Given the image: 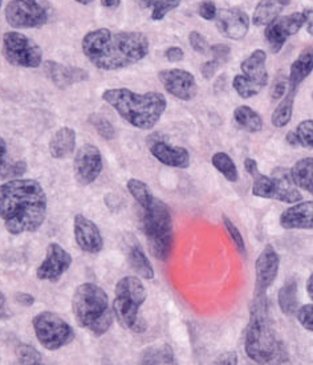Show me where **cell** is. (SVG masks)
Listing matches in <instances>:
<instances>
[{"instance_id": "6da1fadb", "label": "cell", "mask_w": 313, "mask_h": 365, "mask_svg": "<svg viewBox=\"0 0 313 365\" xmlns=\"http://www.w3.org/2000/svg\"><path fill=\"white\" fill-rule=\"evenodd\" d=\"M83 53L101 71H117L137 64L148 56L150 43L137 31L97 29L88 32L81 41Z\"/></svg>"}, {"instance_id": "7a4b0ae2", "label": "cell", "mask_w": 313, "mask_h": 365, "mask_svg": "<svg viewBox=\"0 0 313 365\" xmlns=\"http://www.w3.org/2000/svg\"><path fill=\"white\" fill-rule=\"evenodd\" d=\"M47 217V195L36 180L16 178L0 185V220L12 235L39 230Z\"/></svg>"}, {"instance_id": "3957f363", "label": "cell", "mask_w": 313, "mask_h": 365, "mask_svg": "<svg viewBox=\"0 0 313 365\" xmlns=\"http://www.w3.org/2000/svg\"><path fill=\"white\" fill-rule=\"evenodd\" d=\"M103 100L126 123L141 130H150L157 125L168 106L166 97L160 92L137 93L128 88L106 89Z\"/></svg>"}, {"instance_id": "277c9868", "label": "cell", "mask_w": 313, "mask_h": 365, "mask_svg": "<svg viewBox=\"0 0 313 365\" xmlns=\"http://www.w3.org/2000/svg\"><path fill=\"white\" fill-rule=\"evenodd\" d=\"M245 349L247 356L257 364L282 365L284 363V348L271 327L267 297L252 299Z\"/></svg>"}, {"instance_id": "5b68a950", "label": "cell", "mask_w": 313, "mask_h": 365, "mask_svg": "<svg viewBox=\"0 0 313 365\" xmlns=\"http://www.w3.org/2000/svg\"><path fill=\"white\" fill-rule=\"evenodd\" d=\"M72 311L77 326L95 336H103L113 324V308L109 306L108 294L95 283L77 287L72 298Z\"/></svg>"}, {"instance_id": "8992f818", "label": "cell", "mask_w": 313, "mask_h": 365, "mask_svg": "<svg viewBox=\"0 0 313 365\" xmlns=\"http://www.w3.org/2000/svg\"><path fill=\"white\" fill-rule=\"evenodd\" d=\"M148 298V292L141 279L125 277L114 287L113 312L118 324L135 334L146 331V322L140 317V308Z\"/></svg>"}, {"instance_id": "52a82bcc", "label": "cell", "mask_w": 313, "mask_h": 365, "mask_svg": "<svg viewBox=\"0 0 313 365\" xmlns=\"http://www.w3.org/2000/svg\"><path fill=\"white\" fill-rule=\"evenodd\" d=\"M143 227L153 257L168 260L173 250V221L168 205L158 198L143 209Z\"/></svg>"}, {"instance_id": "ba28073f", "label": "cell", "mask_w": 313, "mask_h": 365, "mask_svg": "<svg viewBox=\"0 0 313 365\" xmlns=\"http://www.w3.org/2000/svg\"><path fill=\"white\" fill-rule=\"evenodd\" d=\"M252 194L259 198L275 200L284 203H299L303 195L294 185L291 177V170L285 168H277L272 175H266L260 172L252 177Z\"/></svg>"}, {"instance_id": "9c48e42d", "label": "cell", "mask_w": 313, "mask_h": 365, "mask_svg": "<svg viewBox=\"0 0 313 365\" xmlns=\"http://www.w3.org/2000/svg\"><path fill=\"white\" fill-rule=\"evenodd\" d=\"M53 12L49 0H11L4 16L12 29H40L52 20Z\"/></svg>"}, {"instance_id": "30bf717a", "label": "cell", "mask_w": 313, "mask_h": 365, "mask_svg": "<svg viewBox=\"0 0 313 365\" xmlns=\"http://www.w3.org/2000/svg\"><path fill=\"white\" fill-rule=\"evenodd\" d=\"M39 343L48 351H57L75 340V331L55 312L43 311L32 319Z\"/></svg>"}, {"instance_id": "8fae6325", "label": "cell", "mask_w": 313, "mask_h": 365, "mask_svg": "<svg viewBox=\"0 0 313 365\" xmlns=\"http://www.w3.org/2000/svg\"><path fill=\"white\" fill-rule=\"evenodd\" d=\"M1 53L15 67L39 68L43 64V49L35 40L18 31L3 35Z\"/></svg>"}, {"instance_id": "7c38bea8", "label": "cell", "mask_w": 313, "mask_h": 365, "mask_svg": "<svg viewBox=\"0 0 313 365\" xmlns=\"http://www.w3.org/2000/svg\"><path fill=\"white\" fill-rule=\"evenodd\" d=\"M103 169V154L96 145L86 144L78 148L73 161V170L77 182L83 186L95 182Z\"/></svg>"}, {"instance_id": "4fadbf2b", "label": "cell", "mask_w": 313, "mask_h": 365, "mask_svg": "<svg viewBox=\"0 0 313 365\" xmlns=\"http://www.w3.org/2000/svg\"><path fill=\"white\" fill-rule=\"evenodd\" d=\"M305 24L303 12H294L284 16H279L271 24H268L265 31L268 47L272 53H279L284 47L287 38L296 35Z\"/></svg>"}, {"instance_id": "5bb4252c", "label": "cell", "mask_w": 313, "mask_h": 365, "mask_svg": "<svg viewBox=\"0 0 313 365\" xmlns=\"http://www.w3.org/2000/svg\"><path fill=\"white\" fill-rule=\"evenodd\" d=\"M158 78L168 93L182 101H190L198 95V84L195 77L186 69H163L158 73Z\"/></svg>"}, {"instance_id": "9a60e30c", "label": "cell", "mask_w": 313, "mask_h": 365, "mask_svg": "<svg viewBox=\"0 0 313 365\" xmlns=\"http://www.w3.org/2000/svg\"><path fill=\"white\" fill-rule=\"evenodd\" d=\"M280 259L275 249L271 245H267L257 257L255 263V291L254 298H266L267 291L274 284L279 274Z\"/></svg>"}, {"instance_id": "2e32d148", "label": "cell", "mask_w": 313, "mask_h": 365, "mask_svg": "<svg viewBox=\"0 0 313 365\" xmlns=\"http://www.w3.org/2000/svg\"><path fill=\"white\" fill-rule=\"evenodd\" d=\"M148 146L153 157L157 158L161 164L177 169H188L190 166V153L182 146L169 144L161 133L149 135Z\"/></svg>"}, {"instance_id": "e0dca14e", "label": "cell", "mask_w": 313, "mask_h": 365, "mask_svg": "<svg viewBox=\"0 0 313 365\" xmlns=\"http://www.w3.org/2000/svg\"><path fill=\"white\" fill-rule=\"evenodd\" d=\"M72 264V257L58 243L48 245L46 258L36 269V277L40 280L55 283L67 272Z\"/></svg>"}, {"instance_id": "ac0fdd59", "label": "cell", "mask_w": 313, "mask_h": 365, "mask_svg": "<svg viewBox=\"0 0 313 365\" xmlns=\"http://www.w3.org/2000/svg\"><path fill=\"white\" fill-rule=\"evenodd\" d=\"M217 29L223 38L242 40L247 36L251 20L246 12L240 9H222L218 10Z\"/></svg>"}, {"instance_id": "d6986e66", "label": "cell", "mask_w": 313, "mask_h": 365, "mask_svg": "<svg viewBox=\"0 0 313 365\" xmlns=\"http://www.w3.org/2000/svg\"><path fill=\"white\" fill-rule=\"evenodd\" d=\"M73 234L77 246L84 252L97 254L103 250L104 240L97 225L83 214H77L73 220Z\"/></svg>"}, {"instance_id": "ffe728a7", "label": "cell", "mask_w": 313, "mask_h": 365, "mask_svg": "<svg viewBox=\"0 0 313 365\" xmlns=\"http://www.w3.org/2000/svg\"><path fill=\"white\" fill-rule=\"evenodd\" d=\"M44 72L48 78L60 89H66L73 84L83 83L89 78V75L86 69L78 67H69L63 66L57 61L47 60L44 61Z\"/></svg>"}, {"instance_id": "44dd1931", "label": "cell", "mask_w": 313, "mask_h": 365, "mask_svg": "<svg viewBox=\"0 0 313 365\" xmlns=\"http://www.w3.org/2000/svg\"><path fill=\"white\" fill-rule=\"evenodd\" d=\"M285 230H313V201L299 202L280 215Z\"/></svg>"}, {"instance_id": "7402d4cb", "label": "cell", "mask_w": 313, "mask_h": 365, "mask_svg": "<svg viewBox=\"0 0 313 365\" xmlns=\"http://www.w3.org/2000/svg\"><path fill=\"white\" fill-rule=\"evenodd\" d=\"M48 149L52 158L66 160L69 155H72L76 149V132L69 126L60 128L56 133L52 135Z\"/></svg>"}, {"instance_id": "603a6c76", "label": "cell", "mask_w": 313, "mask_h": 365, "mask_svg": "<svg viewBox=\"0 0 313 365\" xmlns=\"http://www.w3.org/2000/svg\"><path fill=\"white\" fill-rule=\"evenodd\" d=\"M313 71V47H307L300 52L292 66L289 68L288 76V89L297 91L300 84Z\"/></svg>"}, {"instance_id": "cb8c5ba5", "label": "cell", "mask_w": 313, "mask_h": 365, "mask_svg": "<svg viewBox=\"0 0 313 365\" xmlns=\"http://www.w3.org/2000/svg\"><path fill=\"white\" fill-rule=\"evenodd\" d=\"M291 0H260L252 14V23L257 27H267L280 16Z\"/></svg>"}, {"instance_id": "d4e9b609", "label": "cell", "mask_w": 313, "mask_h": 365, "mask_svg": "<svg viewBox=\"0 0 313 365\" xmlns=\"http://www.w3.org/2000/svg\"><path fill=\"white\" fill-rule=\"evenodd\" d=\"M29 165L24 160H14L9 153L6 140L0 135V178L16 180L27 173Z\"/></svg>"}, {"instance_id": "484cf974", "label": "cell", "mask_w": 313, "mask_h": 365, "mask_svg": "<svg viewBox=\"0 0 313 365\" xmlns=\"http://www.w3.org/2000/svg\"><path fill=\"white\" fill-rule=\"evenodd\" d=\"M267 53L263 49H255L248 58L242 63L240 69L245 76L257 81L263 86L268 83V72L266 67Z\"/></svg>"}, {"instance_id": "4316f807", "label": "cell", "mask_w": 313, "mask_h": 365, "mask_svg": "<svg viewBox=\"0 0 313 365\" xmlns=\"http://www.w3.org/2000/svg\"><path fill=\"white\" fill-rule=\"evenodd\" d=\"M289 170L294 185L313 195V157L297 161Z\"/></svg>"}, {"instance_id": "83f0119b", "label": "cell", "mask_w": 313, "mask_h": 365, "mask_svg": "<svg viewBox=\"0 0 313 365\" xmlns=\"http://www.w3.org/2000/svg\"><path fill=\"white\" fill-rule=\"evenodd\" d=\"M234 120L240 129L246 130L248 133H257L263 129L262 115L250 106H237L234 110Z\"/></svg>"}, {"instance_id": "f1b7e54d", "label": "cell", "mask_w": 313, "mask_h": 365, "mask_svg": "<svg viewBox=\"0 0 313 365\" xmlns=\"http://www.w3.org/2000/svg\"><path fill=\"white\" fill-rule=\"evenodd\" d=\"M277 303L279 307L282 309V312L291 317L297 312L299 309V295H297V283L294 279L287 280L284 286L279 289V295H277Z\"/></svg>"}, {"instance_id": "f546056e", "label": "cell", "mask_w": 313, "mask_h": 365, "mask_svg": "<svg viewBox=\"0 0 313 365\" xmlns=\"http://www.w3.org/2000/svg\"><path fill=\"white\" fill-rule=\"evenodd\" d=\"M138 365H175L174 352L168 344L146 348Z\"/></svg>"}, {"instance_id": "4dcf8cb0", "label": "cell", "mask_w": 313, "mask_h": 365, "mask_svg": "<svg viewBox=\"0 0 313 365\" xmlns=\"http://www.w3.org/2000/svg\"><path fill=\"white\" fill-rule=\"evenodd\" d=\"M129 263L130 267L141 277L146 280H152L154 279V269H153L152 263L149 258L146 257V254L143 252L140 245L134 243L133 246L129 247Z\"/></svg>"}, {"instance_id": "1f68e13d", "label": "cell", "mask_w": 313, "mask_h": 365, "mask_svg": "<svg viewBox=\"0 0 313 365\" xmlns=\"http://www.w3.org/2000/svg\"><path fill=\"white\" fill-rule=\"evenodd\" d=\"M296 92L294 89H288L287 95H285L280 104L276 106L272 117H271V121H272V125L275 128H283L287 126L291 123V118H292V113H294V97H296Z\"/></svg>"}, {"instance_id": "d6a6232c", "label": "cell", "mask_w": 313, "mask_h": 365, "mask_svg": "<svg viewBox=\"0 0 313 365\" xmlns=\"http://www.w3.org/2000/svg\"><path fill=\"white\" fill-rule=\"evenodd\" d=\"M143 9H152L150 18L154 21L165 19L166 15L180 7L182 0H137Z\"/></svg>"}, {"instance_id": "836d02e7", "label": "cell", "mask_w": 313, "mask_h": 365, "mask_svg": "<svg viewBox=\"0 0 313 365\" xmlns=\"http://www.w3.org/2000/svg\"><path fill=\"white\" fill-rule=\"evenodd\" d=\"M212 166L222 174L228 182H237L239 178L237 165L232 161V158L225 152H218L214 154L211 158Z\"/></svg>"}, {"instance_id": "e575fe53", "label": "cell", "mask_w": 313, "mask_h": 365, "mask_svg": "<svg viewBox=\"0 0 313 365\" xmlns=\"http://www.w3.org/2000/svg\"><path fill=\"white\" fill-rule=\"evenodd\" d=\"M232 87L237 91V95L242 98H251L255 97L262 92V89L266 87L257 81L251 80L245 75H237L232 80Z\"/></svg>"}, {"instance_id": "d590c367", "label": "cell", "mask_w": 313, "mask_h": 365, "mask_svg": "<svg viewBox=\"0 0 313 365\" xmlns=\"http://www.w3.org/2000/svg\"><path fill=\"white\" fill-rule=\"evenodd\" d=\"M126 187H128L129 192L132 194V197L135 200V202L143 209H146L152 203L154 197H153L149 186L143 182V181H140L137 178H130L128 183H126Z\"/></svg>"}, {"instance_id": "8d00e7d4", "label": "cell", "mask_w": 313, "mask_h": 365, "mask_svg": "<svg viewBox=\"0 0 313 365\" xmlns=\"http://www.w3.org/2000/svg\"><path fill=\"white\" fill-rule=\"evenodd\" d=\"M89 124L95 128L96 132L101 135L104 140H113L116 137V129L112 123L105 118L104 115L92 113L88 118Z\"/></svg>"}, {"instance_id": "74e56055", "label": "cell", "mask_w": 313, "mask_h": 365, "mask_svg": "<svg viewBox=\"0 0 313 365\" xmlns=\"http://www.w3.org/2000/svg\"><path fill=\"white\" fill-rule=\"evenodd\" d=\"M16 356L20 365H39L43 363L38 349L29 344H19L16 346Z\"/></svg>"}, {"instance_id": "f35d334b", "label": "cell", "mask_w": 313, "mask_h": 365, "mask_svg": "<svg viewBox=\"0 0 313 365\" xmlns=\"http://www.w3.org/2000/svg\"><path fill=\"white\" fill-rule=\"evenodd\" d=\"M294 133L297 135L299 146L313 150V118L300 123L296 128Z\"/></svg>"}, {"instance_id": "ab89813d", "label": "cell", "mask_w": 313, "mask_h": 365, "mask_svg": "<svg viewBox=\"0 0 313 365\" xmlns=\"http://www.w3.org/2000/svg\"><path fill=\"white\" fill-rule=\"evenodd\" d=\"M223 223H225V227L230 234V238L234 242L237 251L242 254H246V243H245V240H243L239 229L232 223V221H230V218H227L226 215H223Z\"/></svg>"}, {"instance_id": "60d3db41", "label": "cell", "mask_w": 313, "mask_h": 365, "mask_svg": "<svg viewBox=\"0 0 313 365\" xmlns=\"http://www.w3.org/2000/svg\"><path fill=\"white\" fill-rule=\"evenodd\" d=\"M296 317L302 327L313 334V304H304L299 307L296 312Z\"/></svg>"}, {"instance_id": "b9f144b4", "label": "cell", "mask_w": 313, "mask_h": 365, "mask_svg": "<svg viewBox=\"0 0 313 365\" xmlns=\"http://www.w3.org/2000/svg\"><path fill=\"white\" fill-rule=\"evenodd\" d=\"M189 41H190L191 48L200 55L209 53L210 47L207 43V38H205L198 31H191L189 34Z\"/></svg>"}, {"instance_id": "7bdbcfd3", "label": "cell", "mask_w": 313, "mask_h": 365, "mask_svg": "<svg viewBox=\"0 0 313 365\" xmlns=\"http://www.w3.org/2000/svg\"><path fill=\"white\" fill-rule=\"evenodd\" d=\"M288 92V77L279 76L276 77L272 87H271V98L272 101L282 100Z\"/></svg>"}, {"instance_id": "ee69618b", "label": "cell", "mask_w": 313, "mask_h": 365, "mask_svg": "<svg viewBox=\"0 0 313 365\" xmlns=\"http://www.w3.org/2000/svg\"><path fill=\"white\" fill-rule=\"evenodd\" d=\"M217 14H218V9L212 0L200 1V6H198V15L202 19L209 20V21L215 20Z\"/></svg>"}, {"instance_id": "f6af8a7d", "label": "cell", "mask_w": 313, "mask_h": 365, "mask_svg": "<svg viewBox=\"0 0 313 365\" xmlns=\"http://www.w3.org/2000/svg\"><path fill=\"white\" fill-rule=\"evenodd\" d=\"M210 52L212 55V58L217 60L220 64L227 63L230 55H231V48L227 44H214L210 47Z\"/></svg>"}, {"instance_id": "bcb514c9", "label": "cell", "mask_w": 313, "mask_h": 365, "mask_svg": "<svg viewBox=\"0 0 313 365\" xmlns=\"http://www.w3.org/2000/svg\"><path fill=\"white\" fill-rule=\"evenodd\" d=\"M220 66H222V64L218 63L217 60L211 58L209 61H206V63H203V64H202V67H200V73H202L203 78H206V80H211V78L214 77V75L217 73V71H218Z\"/></svg>"}, {"instance_id": "7dc6e473", "label": "cell", "mask_w": 313, "mask_h": 365, "mask_svg": "<svg viewBox=\"0 0 313 365\" xmlns=\"http://www.w3.org/2000/svg\"><path fill=\"white\" fill-rule=\"evenodd\" d=\"M212 365H237V355L232 351L225 352L215 359Z\"/></svg>"}, {"instance_id": "c3c4849f", "label": "cell", "mask_w": 313, "mask_h": 365, "mask_svg": "<svg viewBox=\"0 0 313 365\" xmlns=\"http://www.w3.org/2000/svg\"><path fill=\"white\" fill-rule=\"evenodd\" d=\"M165 58L170 63H180L185 58V52L180 47H170L165 51Z\"/></svg>"}, {"instance_id": "681fc988", "label": "cell", "mask_w": 313, "mask_h": 365, "mask_svg": "<svg viewBox=\"0 0 313 365\" xmlns=\"http://www.w3.org/2000/svg\"><path fill=\"white\" fill-rule=\"evenodd\" d=\"M15 300L18 304L24 307H31L35 304V297H32L29 292H18L15 295Z\"/></svg>"}, {"instance_id": "f907efd6", "label": "cell", "mask_w": 313, "mask_h": 365, "mask_svg": "<svg viewBox=\"0 0 313 365\" xmlns=\"http://www.w3.org/2000/svg\"><path fill=\"white\" fill-rule=\"evenodd\" d=\"M11 317H12V312L7 304V298L0 289V320H7Z\"/></svg>"}, {"instance_id": "816d5d0a", "label": "cell", "mask_w": 313, "mask_h": 365, "mask_svg": "<svg viewBox=\"0 0 313 365\" xmlns=\"http://www.w3.org/2000/svg\"><path fill=\"white\" fill-rule=\"evenodd\" d=\"M245 169L251 177H255L259 173V166H257V163L254 158H246L245 160Z\"/></svg>"}, {"instance_id": "f5cc1de1", "label": "cell", "mask_w": 313, "mask_h": 365, "mask_svg": "<svg viewBox=\"0 0 313 365\" xmlns=\"http://www.w3.org/2000/svg\"><path fill=\"white\" fill-rule=\"evenodd\" d=\"M304 16H305V26L307 31L309 35L313 36V9H307L303 11Z\"/></svg>"}, {"instance_id": "db71d44e", "label": "cell", "mask_w": 313, "mask_h": 365, "mask_svg": "<svg viewBox=\"0 0 313 365\" xmlns=\"http://www.w3.org/2000/svg\"><path fill=\"white\" fill-rule=\"evenodd\" d=\"M285 140H287V144L291 145L292 148L299 146V140H297V135L294 133V130H289L285 135Z\"/></svg>"}, {"instance_id": "11a10c76", "label": "cell", "mask_w": 313, "mask_h": 365, "mask_svg": "<svg viewBox=\"0 0 313 365\" xmlns=\"http://www.w3.org/2000/svg\"><path fill=\"white\" fill-rule=\"evenodd\" d=\"M100 1L108 10H116L121 4V0H100Z\"/></svg>"}, {"instance_id": "9f6ffc18", "label": "cell", "mask_w": 313, "mask_h": 365, "mask_svg": "<svg viewBox=\"0 0 313 365\" xmlns=\"http://www.w3.org/2000/svg\"><path fill=\"white\" fill-rule=\"evenodd\" d=\"M307 292L313 302V274H311V277L307 280Z\"/></svg>"}, {"instance_id": "6f0895ef", "label": "cell", "mask_w": 313, "mask_h": 365, "mask_svg": "<svg viewBox=\"0 0 313 365\" xmlns=\"http://www.w3.org/2000/svg\"><path fill=\"white\" fill-rule=\"evenodd\" d=\"M77 1L78 4H81V6H88V4H91V3H93L95 0H75Z\"/></svg>"}, {"instance_id": "680465c9", "label": "cell", "mask_w": 313, "mask_h": 365, "mask_svg": "<svg viewBox=\"0 0 313 365\" xmlns=\"http://www.w3.org/2000/svg\"><path fill=\"white\" fill-rule=\"evenodd\" d=\"M1 4H3V0H0V9H1Z\"/></svg>"}, {"instance_id": "91938a15", "label": "cell", "mask_w": 313, "mask_h": 365, "mask_svg": "<svg viewBox=\"0 0 313 365\" xmlns=\"http://www.w3.org/2000/svg\"><path fill=\"white\" fill-rule=\"evenodd\" d=\"M39 365H46V364H43V363H41V364H39Z\"/></svg>"}]
</instances>
